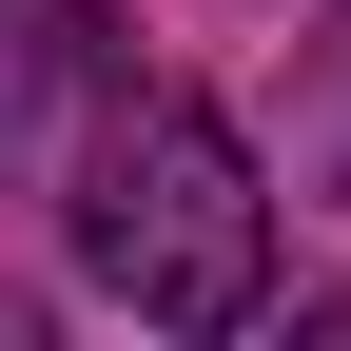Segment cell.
<instances>
[{
	"label": "cell",
	"instance_id": "cell-1",
	"mask_svg": "<svg viewBox=\"0 0 351 351\" xmlns=\"http://www.w3.org/2000/svg\"><path fill=\"white\" fill-rule=\"evenodd\" d=\"M78 274L137 332H234L274 293V176L215 98H117L78 156Z\"/></svg>",
	"mask_w": 351,
	"mask_h": 351
},
{
	"label": "cell",
	"instance_id": "cell-2",
	"mask_svg": "<svg viewBox=\"0 0 351 351\" xmlns=\"http://www.w3.org/2000/svg\"><path fill=\"white\" fill-rule=\"evenodd\" d=\"M78 78V0H0V156L39 137V98Z\"/></svg>",
	"mask_w": 351,
	"mask_h": 351
}]
</instances>
